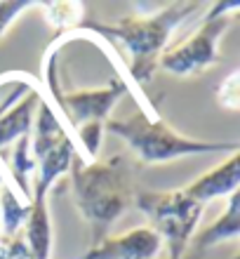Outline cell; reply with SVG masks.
<instances>
[{"instance_id":"cell-11","label":"cell","mask_w":240,"mask_h":259,"mask_svg":"<svg viewBox=\"0 0 240 259\" xmlns=\"http://www.w3.org/2000/svg\"><path fill=\"white\" fill-rule=\"evenodd\" d=\"M66 139H71V137L66 132L62 116L55 111L47 97L42 95L38 106H35V127H31V156H33V160L38 163L42 156H47L50 151L57 149Z\"/></svg>"},{"instance_id":"cell-16","label":"cell","mask_w":240,"mask_h":259,"mask_svg":"<svg viewBox=\"0 0 240 259\" xmlns=\"http://www.w3.org/2000/svg\"><path fill=\"white\" fill-rule=\"evenodd\" d=\"M217 99L226 109H238V71H233L221 82V88L217 90Z\"/></svg>"},{"instance_id":"cell-4","label":"cell","mask_w":240,"mask_h":259,"mask_svg":"<svg viewBox=\"0 0 240 259\" xmlns=\"http://www.w3.org/2000/svg\"><path fill=\"white\" fill-rule=\"evenodd\" d=\"M134 203L141 210V214L151 222V229L160 236L163 245H167V250H170L167 259L184 257L205 205L193 200L184 189H177V191H141L137 193Z\"/></svg>"},{"instance_id":"cell-8","label":"cell","mask_w":240,"mask_h":259,"mask_svg":"<svg viewBox=\"0 0 240 259\" xmlns=\"http://www.w3.org/2000/svg\"><path fill=\"white\" fill-rule=\"evenodd\" d=\"M163 252V240L151 226H139L134 231L102 238L82 254V259H158Z\"/></svg>"},{"instance_id":"cell-15","label":"cell","mask_w":240,"mask_h":259,"mask_svg":"<svg viewBox=\"0 0 240 259\" xmlns=\"http://www.w3.org/2000/svg\"><path fill=\"white\" fill-rule=\"evenodd\" d=\"M35 3L31 0H10V3H0V38L5 35V31L12 26L14 19H19L28 7H33Z\"/></svg>"},{"instance_id":"cell-1","label":"cell","mask_w":240,"mask_h":259,"mask_svg":"<svg viewBox=\"0 0 240 259\" xmlns=\"http://www.w3.org/2000/svg\"><path fill=\"white\" fill-rule=\"evenodd\" d=\"M200 7H203V3H170L167 7L153 14L123 17L116 24L87 21V24L76 26V31L69 33L66 38H73L80 33H94L120 40L132 57V80L137 85H146V82H151L153 71L158 68V62L167 48L170 35L181 26V21L193 17Z\"/></svg>"},{"instance_id":"cell-3","label":"cell","mask_w":240,"mask_h":259,"mask_svg":"<svg viewBox=\"0 0 240 259\" xmlns=\"http://www.w3.org/2000/svg\"><path fill=\"white\" fill-rule=\"evenodd\" d=\"M104 130L120 137L134 156L146 165H158L198 153H238V142H200L193 137L179 135L163 118H149L146 113L106 120Z\"/></svg>"},{"instance_id":"cell-14","label":"cell","mask_w":240,"mask_h":259,"mask_svg":"<svg viewBox=\"0 0 240 259\" xmlns=\"http://www.w3.org/2000/svg\"><path fill=\"white\" fill-rule=\"evenodd\" d=\"M47 17L50 26L57 28V33H73L80 26L82 19V3H38Z\"/></svg>"},{"instance_id":"cell-10","label":"cell","mask_w":240,"mask_h":259,"mask_svg":"<svg viewBox=\"0 0 240 259\" xmlns=\"http://www.w3.org/2000/svg\"><path fill=\"white\" fill-rule=\"evenodd\" d=\"M35 196L28 200V217L24 222L26 226V236L24 243L28 247L31 259H50L52 250V224H50V212H47V193L50 186L38 184L35 182Z\"/></svg>"},{"instance_id":"cell-5","label":"cell","mask_w":240,"mask_h":259,"mask_svg":"<svg viewBox=\"0 0 240 259\" xmlns=\"http://www.w3.org/2000/svg\"><path fill=\"white\" fill-rule=\"evenodd\" d=\"M59 45H50L47 55H45V88H47L50 97L57 104V113L66 118L69 127H80L85 123H106L111 109L116 106V102L127 92V82L120 78H113L109 85L94 90H62L59 78H57V57H59ZM47 97V99H50Z\"/></svg>"},{"instance_id":"cell-17","label":"cell","mask_w":240,"mask_h":259,"mask_svg":"<svg viewBox=\"0 0 240 259\" xmlns=\"http://www.w3.org/2000/svg\"><path fill=\"white\" fill-rule=\"evenodd\" d=\"M233 259H238V257H233Z\"/></svg>"},{"instance_id":"cell-7","label":"cell","mask_w":240,"mask_h":259,"mask_svg":"<svg viewBox=\"0 0 240 259\" xmlns=\"http://www.w3.org/2000/svg\"><path fill=\"white\" fill-rule=\"evenodd\" d=\"M12 78L14 80H5V75L0 78V82L5 85L0 102V151L7 144L31 135L33 111L42 97L33 82H26L31 75H26V80H17V73H12Z\"/></svg>"},{"instance_id":"cell-9","label":"cell","mask_w":240,"mask_h":259,"mask_svg":"<svg viewBox=\"0 0 240 259\" xmlns=\"http://www.w3.org/2000/svg\"><path fill=\"white\" fill-rule=\"evenodd\" d=\"M238 184H240L238 153H231L224 163H219L217 167L205 172L203 177H198L193 184L186 186L184 191L193 200H198L200 205H207L217 200V198H231L233 193H238Z\"/></svg>"},{"instance_id":"cell-2","label":"cell","mask_w":240,"mask_h":259,"mask_svg":"<svg viewBox=\"0 0 240 259\" xmlns=\"http://www.w3.org/2000/svg\"><path fill=\"white\" fill-rule=\"evenodd\" d=\"M69 172L76 207L94 226V243H99L132 203V186L127 182V172L123 170V160L113 158L87 163L76 151Z\"/></svg>"},{"instance_id":"cell-13","label":"cell","mask_w":240,"mask_h":259,"mask_svg":"<svg viewBox=\"0 0 240 259\" xmlns=\"http://www.w3.org/2000/svg\"><path fill=\"white\" fill-rule=\"evenodd\" d=\"M28 207H31V203L17 200L10 186H0V224H3L5 238H14V233L24 226L28 217Z\"/></svg>"},{"instance_id":"cell-12","label":"cell","mask_w":240,"mask_h":259,"mask_svg":"<svg viewBox=\"0 0 240 259\" xmlns=\"http://www.w3.org/2000/svg\"><path fill=\"white\" fill-rule=\"evenodd\" d=\"M238 231H240L238 193H233V196L228 198L226 212H221L219 219H217L212 226H207L205 231L193 240V250H196V252H203V250L217 245V243H224V240H228V238H238Z\"/></svg>"},{"instance_id":"cell-6","label":"cell","mask_w":240,"mask_h":259,"mask_svg":"<svg viewBox=\"0 0 240 259\" xmlns=\"http://www.w3.org/2000/svg\"><path fill=\"white\" fill-rule=\"evenodd\" d=\"M238 0H226V3H214L212 10L205 14V19L200 24L196 33L184 40L181 45L172 50H165L158 62V68L172 75H196L205 68L214 66L219 59V40L221 35L228 31L231 21L228 14L238 10Z\"/></svg>"}]
</instances>
